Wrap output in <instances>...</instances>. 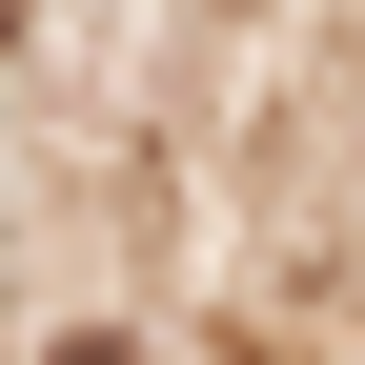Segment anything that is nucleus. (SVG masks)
<instances>
[{"label": "nucleus", "mask_w": 365, "mask_h": 365, "mask_svg": "<svg viewBox=\"0 0 365 365\" xmlns=\"http://www.w3.org/2000/svg\"><path fill=\"white\" fill-rule=\"evenodd\" d=\"M61 365H143V345H61Z\"/></svg>", "instance_id": "f257e3e1"}]
</instances>
